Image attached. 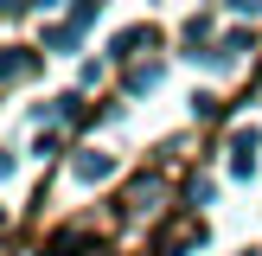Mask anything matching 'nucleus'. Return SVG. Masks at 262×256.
<instances>
[{
	"instance_id": "1",
	"label": "nucleus",
	"mask_w": 262,
	"mask_h": 256,
	"mask_svg": "<svg viewBox=\"0 0 262 256\" xmlns=\"http://www.w3.org/2000/svg\"><path fill=\"white\" fill-rule=\"evenodd\" d=\"M256 147H262L256 128H237L230 135V173H256Z\"/></svg>"
},
{
	"instance_id": "3",
	"label": "nucleus",
	"mask_w": 262,
	"mask_h": 256,
	"mask_svg": "<svg viewBox=\"0 0 262 256\" xmlns=\"http://www.w3.org/2000/svg\"><path fill=\"white\" fill-rule=\"evenodd\" d=\"M109 154H77V173H83V179H109Z\"/></svg>"
},
{
	"instance_id": "2",
	"label": "nucleus",
	"mask_w": 262,
	"mask_h": 256,
	"mask_svg": "<svg viewBox=\"0 0 262 256\" xmlns=\"http://www.w3.org/2000/svg\"><path fill=\"white\" fill-rule=\"evenodd\" d=\"M32 71V45H7L0 51V83H7V77H26Z\"/></svg>"
},
{
	"instance_id": "4",
	"label": "nucleus",
	"mask_w": 262,
	"mask_h": 256,
	"mask_svg": "<svg viewBox=\"0 0 262 256\" xmlns=\"http://www.w3.org/2000/svg\"><path fill=\"white\" fill-rule=\"evenodd\" d=\"M141 38H154V32H147V26H128V32H122V38H115V45H109V58H128V51H135Z\"/></svg>"
},
{
	"instance_id": "6",
	"label": "nucleus",
	"mask_w": 262,
	"mask_h": 256,
	"mask_svg": "<svg viewBox=\"0 0 262 256\" xmlns=\"http://www.w3.org/2000/svg\"><path fill=\"white\" fill-rule=\"evenodd\" d=\"M243 256H256V250H243Z\"/></svg>"
},
{
	"instance_id": "5",
	"label": "nucleus",
	"mask_w": 262,
	"mask_h": 256,
	"mask_svg": "<svg viewBox=\"0 0 262 256\" xmlns=\"http://www.w3.org/2000/svg\"><path fill=\"white\" fill-rule=\"evenodd\" d=\"M7 173H13V154H0V179H7Z\"/></svg>"
}]
</instances>
